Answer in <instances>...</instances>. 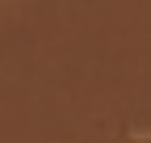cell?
<instances>
[{
    "label": "cell",
    "mask_w": 151,
    "mask_h": 143,
    "mask_svg": "<svg viewBox=\"0 0 151 143\" xmlns=\"http://www.w3.org/2000/svg\"><path fill=\"white\" fill-rule=\"evenodd\" d=\"M122 143H151V135H126Z\"/></svg>",
    "instance_id": "6da1fadb"
}]
</instances>
